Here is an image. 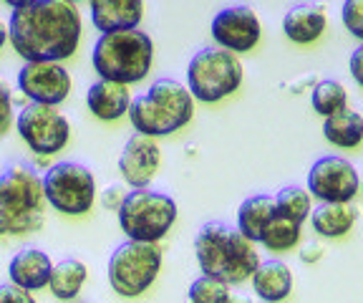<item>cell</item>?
<instances>
[{
	"instance_id": "1",
	"label": "cell",
	"mask_w": 363,
	"mask_h": 303,
	"mask_svg": "<svg viewBox=\"0 0 363 303\" xmlns=\"http://www.w3.org/2000/svg\"><path fill=\"white\" fill-rule=\"evenodd\" d=\"M84 21L76 3L33 0L13 8L8 21V43L23 61H66L81 46Z\"/></svg>"
},
{
	"instance_id": "2",
	"label": "cell",
	"mask_w": 363,
	"mask_h": 303,
	"mask_svg": "<svg viewBox=\"0 0 363 303\" xmlns=\"http://www.w3.org/2000/svg\"><path fill=\"white\" fill-rule=\"evenodd\" d=\"M194 258L204 275L225 280L227 286H240L260 265L255 243L227 223H207L194 238Z\"/></svg>"
},
{
	"instance_id": "3",
	"label": "cell",
	"mask_w": 363,
	"mask_h": 303,
	"mask_svg": "<svg viewBox=\"0 0 363 303\" xmlns=\"http://www.w3.org/2000/svg\"><path fill=\"white\" fill-rule=\"evenodd\" d=\"M43 177L28 162H16L0 175V235L23 238L45 225Z\"/></svg>"
},
{
	"instance_id": "4",
	"label": "cell",
	"mask_w": 363,
	"mask_h": 303,
	"mask_svg": "<svg viewBox=\"0 0 363 303\" xmlns=\"http://www.w3.org/2000/svg\"><path fill=\"white\" fill-rule=\"evenodd\" d=\"M134 132L149 137H172L184 129L194 116V97L187 86L174 79H157L142 97L131 99L126 111Z\"/></svg>"
},
{
	"instance_id": "5",
	"label": "cell",
	"mask_w": 363,
	"mask_h": 303,
	"mask_svg": "<svg viewBox=\"0 0 363 303\" xmlns=\"http://www.w3.org/2000/svg\"><path fill=\"white\" fill-rule=\"evenodd\" d=\"M91 63L99 79L134 86L144 81L154 63V40L139 28L106 31L96 38Z\"/></svg>"
},
{
	"instance_id": "6",
	"label": "cell",
	"mask_w": 363,
	"mask_h": 303,
	"mask_svg": "<svg viewBox=\"0 0 363 303\" xmlns=\"http://www.w3.org/2000/svg\"><path fill=\"white\" fill-rule=\"evenodd\" d=\"M177 215H179V207L174 197L152 187H131V192L124 194L116 210L121 233L129 241L142 243L164 241L167 233L174 228Z\"/></svg>"
},
{
	"instance_id": "7",
	"label": "cell",
	"mask_w": 363,
	"mask_h": 303,
	"mask_svg": "<svg viewBox=\"0 0 363 303\" xmlns=\"http://www.w3.org/2000/svg\"><path fill=\"white\" fill-rule=\"evenodd\" d=\"M245 81V69L238 53L225 48H202L192 56L187 66V89L194 101L217 104L240 92Z\"/></svg>"
},
{
	"instance_id": "8",
	"label": "cell",
	"mask_w": 363,
	"mask_h": 303,
	"mask_svg": "<svg viewBox=\"0 0 363 303\" xmlns=\"http://www.w3.org/2000/svg\"><path fill=\"white\" fill-rule=\"evenodd\" d=\"M162 273V250L157 243L126 241L111 253L106 265L108 286L121 298H139Z\"/></svg>"
},
{
	"instance_id": "9",
	"label": "cell",
	"mask_w": 363,
	"mask_h": 303,
	"mask_svg": "<svg viewBox=\"0 0 363 303\" xmlns=\"http://www.w3.org/2000/svg\"><path fill=\"white\" fill-rule=\"evenodd\" d=\"M45 202L61 215L81 218L96 202V177L81 162H58L43 175Z\"/></svg>"
},
{
	"instance_id": "10",
	"label": "cell",
	"mask_w": 363,
	"mask_h": 303,
	"mask_svg": "<svg viewBox=\"0 0 363 303\" xmlns=\"http://www.w3.org/2000/svg\"><path fill=\"white\" fill-rule=\"evenodd\" d=\"M16 129L23 144L38 157H53L71 139V121L53 104H26L16 116Z\"/></svg>"
},
{
	"instance_id": "11",
	"label": "cell",
	"mask_w": 363,
	"mask_h": 303,
	"mask_svg": "<svg viewBox=\"0 0 363 303\" xmlns=\"http://www.w3.org/2000/svg\"><path fill=\"white\" fill-rule=\"evenodd\" d=\"M308 192L318 202H351L361 192V177L343 157H320L308 172Z\"/></svg>"
},
{
	"instance_id": "12",
	"label": "cell",
	"mask_w": 363,
	"mask_h": 303,
	"mask_svg": "<svg viewBox=\"0 0 363 303\" xmlns=\"http://www.w3.org/2000/svg\"><path fill=\"white\" fill-rule=\"evenodd\" d=\"M71 74L63 61H26L18 71V89L28 101L61 106L71 94Z\"/></svg>"
},
{
	"instance_id": "13",
	"label": "cell",
	"mask_w": 363,
	"mask_h": 303,
	"mask_svg": "<svg viewBox=\"0 0 363 303\" xmlns=\"http://www.w3.org/2000/svg\"><path fill=\"white\" fill-rule=\"evenodd\" d=\"M212 40L225 51L250 53L262 38V23L257 13L250 6H230L222 8L212 18Z\"/></svg>"
},
{
	"instance_id": "14",
	"label": "cell",
	"mask_w": 363,
	"mask_h": 303,
	"mask_svg": "<svg viewBox=\"0 0 363 303\" xmlns=\"http://www.w3.org/2000/svg\"><path fill=\"white\" fill-rule=\"evenodd\" d=\"M162 167V149L149 134L134 132L119 155V172L129 187H149Z\"/></svg>"
},
{
	"instance_id": "15",
	"label": "cell",
	"mask_w": 363,
	"mask_h": 303,
	"mask_svg": "<svg viewBox=\"0 0 363 303\" xmlns=\"http://www.w3.org/2000/svg\"><path fill=\"white\" fill-rule=\"evenodd\" d=\"M285 38L295 46H311L328 31V13L323 3H298L283 18Z\"/></svg>"
},
{
	"instance_id": "16",
	"label": "cell",
	"mask_w": 363,
	"mask_h": 303,
	"mask_svg": "<svg viewBox=\"0 0 363 303\" xmlns=\"http://www.w3.org/2000/svg\"><path fill=\"white\" fill-rule=\"evenodd\" d=\"M144 0H89L91 23L101 33L139 28L144 21Z\"/></svg>"
},
{
	"instance_id": "17",
	"label": "cell",
	"mask_w": 363,
	"mask_h": 303,
	"mask_svg": "<svg viewBox=\"0 0 363 303\" xmlns=\"http://www.w3.org/2000/svg\"><path fill=\"white\" fill-rule=\"evenodd\" d=\"M86 106L99 121H119L131 106V92L126 84L99 79L86 92Z\"/></svg>"
},
{
	"instance_id": "18",
	"label": "cell",
	"mask_w": 363,
	"mask_h": 303,
	"mask_svg": "<svg viewBox=\"0 0 363 303\" xmlns=\"http://www.w3.org/2000/svg\"><path fill=\"white\" fill-rule=\"evenodd\" d=\"M53 263L48 253L40 248H23L8 263V278L18 286H23L26 291H40L48 288V278H51Z\"/></svg>"
},
{
	"instance_id": "19",
	"label": "cell",
	"mask_w": 363,
	"mask_h": 303,
	"mask_svg": "<svg viewBox=\"0 0 363 303\" xmlns=\"http://www.w3.org/2000/svg\"><path fill=\"white\" fill-rule=\"evenodd\" d=\"M311 225L313 233L325 238V241H338L346 238L358 220V207L351 202H320L318 207H313L311 212Z\"/></svg>"
},
{
	"instance_id": "20",
	"label": "cell",
	"mask_w": 363,
	"mask_h": 303,
	"mask_svg": "<svg viewBox=\"0 0 363 303\" xmlns=\"http://www.w3.org/2000/svg\"><path fill=\"white\" fill-rule=\"evenodd\" d=\"M252 291L260 301L265 303H280L293 293V270L283 260H265L250 275Z\"/></svg>"
},
{
	"instance_id": "21",
	"label": "cell",
	"mask_w": 363,
	"mask_h": 303,
	"mask_svg": "<svg viewBox=\"0 0 363 303\" xmlns=\"http://www.w3.org/2000/svg\"><path fill=\"white\" fill-rule=\"evenodd\" d=\"M323 137L338 149H358L363 144V116L348 106L325 116Z\"/></svg>"
},
{
	"instance_id": "22",
	"label": "cell",
	"mask_w": 363,
	"mask_h": 303,
	"mask_svg": "<svg viewBox=\"0 0 363 303\" xmlns=\"http://www.w3.org/2000/svg\"><path fill=\"white\" fill-rule=\"evenodd\" d=\"M89 280V268L79 258H66L53 265L51 278H48V291L56 301H76L81 288Z\"/></svg>"
},
{
	"instance_id": "23",
	"label": "cell",
	"mask_w": 363,
	"mask_h": 303,
	"mask_svg": "<svg viewBox=\"0 0 363 303\" xmlns=\"http://www.w3.org/2000/svg\"><path fill=\"white\" fill-rule=\"evenodd\" d=\"M275 197L272 194H252L238 207V230L247 235L252 243H260L267 223L275 215Z\"/></svg>"
},
{
	"instance_id": "24",
	"label": "cell",
	"mask_w": 363,
	"mask_h": 303,
	"mask_svg": "<svg viewBox=\"0 0 363 303\" xmlns=\"http://www.w3.org/2000/svg\"><path fill=\"white\" fill-rule=\"evenodd\" d=\"M301 238H303V225L285 218L280 212H275L272 220L267 223L265 233H262L260 243L270 253H290L301 246Z\"/></svg>"
},
{
	"instance_id": "25",
	"label": "cell",
	"mask_w": 363,
	"mask_h": 303,
	"mask_svg": "<svg viewBox=\"0 0 363 303\" xmlns=\"http://www.w3.org/2000/svg\"><path fill=\"white\" fill-rule=\"evenodd\" d=\"M311 106L318 116H330L335 111L346 109L348 106V92L346 86L335 79H323L313 86L311 92Z\"/></svg>"
},
{
	"instance_id": "26",
	"label": "cell",
	"mask_w": 363,
	"mask_h": 303,
	"mask_svg": "<svg viewBox=\"0 0 363 303\" xmlns=\"http://www.w3.org/2000/svg\"><path fill=\"white\" fill-rule=\"evenodd\" d=\"M275 210L303 225L313 212V194L308 192V187L303 189L298 184H288L275 194Z\"/></svg>"
},
{
	"instance_id": "27",
	"label": "cell",
	"mask_w": 363,
	"mask_h": 303,
	"mask_svg": "<svg viewBox=\"0 0 363 303\" xmlns=\"http://www.w3.org/2000/svg\"><path fill=\"white\" fill-rule=\"evenodd\" d=\"M230 288L233 286H227L225 280H217V278H212V275L202 273L192 286H189L187 298L192 303H227V301H233Z\"/></svg>"
},
{
	"instance_id": "28",
	"label": "cell",
	"mask_w": 363,
	"mask_h": 303,
	"mask_svg": "<svg viewBox=\"0 0 363 303\" xmlns=\"http://www.w3.org/2000/svg\"><path fill=\"white\" fill-rule=\"evenodd\" d=\"M340 21L353 38L363 40V0H343Z\"/></svg>"
},
{
	"instance_id": "29",
	"label": "cell",
	"mask_w": 363,
	"mask_h": 303,
	"mask_svg": "<svg viewBox=\"0 0 363 303\" xmlns=\"http://www.w3.org/2000/svg\"><path fill=\"white\" fill-rule=\"evenodd\" d=\"M13 124V94L11 86L0 79V139L11 132Z\"/></svg>"
},
{
	"instance_id": "30",
	"label": "cell",
	"mask_w": 363,
	"mask_h": 303,
	"mask_svg": "<svg viewBox=\"0 0 363 303\" xmlns=\"http://www.w3.org/2000/svg\"><path fill=\"white\" fill-rule=\"evenodd\" d=\"M0 303H33V293L11 280L6 286H0Z\"/></svg>"
},
{
	"instance_id": "31",
	"label": "cell",
	"mask_w": 363,
	"mask_h": 303,
	"mask_svg": "<svg viewBox=\"0 0 363 303\" xmlns=\"http://www.w3.org/2000/svg\"><path fill=\"white\" fill-rule=\"evenodd\" d=\"M348 71H351L353 81H356V84L363 89V40H361V46H358L356 51L351 53V61H348Z\"/></svg>"
},
{
	"instance_id": "32",
	"label": "cell",
	"mask_w": 363,
	"mask_h": 303,
	"mask_svg": "<svg viewBox=\"0 0 363 303\" xmlns=\"http://www.w3.org/2000/svg\"><path fill=\"white\" fill-rule=\"evenodd\" d=\"M121 200H124V189H121V184H108L106 192H104V207H108V210H119Z\"/></svg>"
},
{
	"instance_id": "33",
	"label": "cell",
	"mask_w": 363,
	"mask_h": 303,
	"mask_svg": "<svg viewBox=\"0 0 363 303\" xmlns=\"http://www.w3.org/2000/svg\"><path fill=\"white\" fill-rule=\"evenodd\" d=\"M323 258V248L318 246V243H306L301 248V260L303 263H318Z\"/></svg>"
},
{
	"instance_id": "34",
	"label": "cell",
	"mask_w": 363,
	"mask_h": 303,
	"mask_svg": "<svg viewBox=\"0 0 363 303\" xmlns=\"http://www.w3.org/2000/svg\"><path fill=\"white\" fill-rule=\"evenodd\" d=\"M6 43H8V23L0 21V51L6 48Z\"/></svg>"
},
{
	"instance_id": "35",
	"label": "cell",
	"mask_w": 363,
	"mask_h": 303,
	"mask_svg": "<svg viewBox=\"0 0 363 303\" xmlns=\"http://www.w3.org/2000/svg\"><path fill=\"white\" fill-rule=\"evenodd\" d=\"M0 3H6V6H11V8H21V6L33 3V0H0Z\"/></svg>"
},
{
	"instance_id": "36",
	"label": "cell",
	"mask_w": 363,
	"mask_h": 303,
	"mask_svg": "<svg viewBox=\"0 0 363 303\" xmlns=\"http://www.w3.org/2000/svg\"><path fill=\"white\" fill-rule=\"evenodd\" d=\"M68 3H81V0H68Z\"/></svg>"
},
{
	"instance_id": "37",
	"label": "cell",
	"mask_w": 363,
	"mask_h": 303,
	"mask_svg": "<svg viewBox=\"0 0 363 303\" xmlns=\"http://www.w3.org/2000/svg\"><path fill=\"white\" fill-rule=\"evenodd\" d=\"M361 187H363V182H361Z\"/></svg>"
}]
</instances>
